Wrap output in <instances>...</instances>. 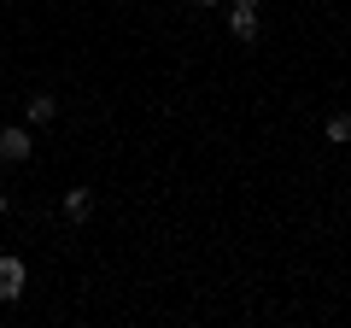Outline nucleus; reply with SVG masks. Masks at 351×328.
I'll return each instance as SVG.
<instances>
[{
  "label": "nucleus",
  "instance_id": "nucleus-1",
  "mask_svg": "<svg viewBox=\"0 0 351 328\" xmlns=\"http://www.w3.org/2000/svg\"><path fill=\"white\" fill-rule=\"evenodd\" d=\"M29 152H36V141H29V129H12V124L0 129V159H6V164H24Z\"/></svg>",
  "mask_w": 351,
  "mask_h": 328
},
{
  "label": "nucleus",
  "instance_id": "nucleus-2",
  "mask_svg": "<svg viewBox=\"0 0 351 328\" xmlns=\"http://www.w3.org/2000/svg\"><path fill=\"white\" fill-rule=\"evenodd\" d=\"M24 293V258L0 253V299H18Z\"/></svg>",
  "mask_w": 351,
  "mask_h": 328
},
{
  "label": "nucleus",
  "instance_id": "nucleus-3",
  "mask_svg": "<svg viewBox=\"0 0 351 328\" xmlns=\"http://www.w3.org/2000/svg\"><path fill=\"white\" fill-rule=\"evenodd\" d=\"M228 30H234L240 41H258V6H234V12H228Z\"/></svg>",
  "mask_w": 351,
  "mask_h": 328
},
{
  "label": "nucleus",
  "instance_id": "nucleus-4",
  "mask_svg": "<svg viewBox=\"0 0 351 328\" xmlns=\"http://www.w3.org/2000/svg\"><path fill=\"white\" fill-rule=\"evenodd\" d=\"M29 124H53V117H59V100H53V94H29Z\"/></svg>",
  "mask_w": 351,
  "mask_h": 328
},
{
  "label": "nucleus",
  "instance_id": "nucleus-5",
  "mask_svg": "<svg viewBox=\"0 0 351 328\" xmlns=\"http://www.w3.org/2000/svg\"><path fill=\"white\" fill-rule=\"evenodd\" d=\"M88 211H94V194H88V188H71V194H64V217H71V223H82Z\"/></svg>",
  "mask_w": 351,
  "mask_h": 328
},
{
  "label": "nucleus",
  "instance_id": "nucleus-6",
  "mask_svg": "<svg viewBox=\"0 0 351 328\" xmlns=\"http://www.w3.org/2000/svg\"><path fill=\"white\" fill-rule=\"evenodd\" d=\"M322 135L334 141V147H346V141H351V112H334V117L322 124Z\"/></svg>",
  "mask_w": 351,
  "mask_h": 328
},
{
  "label": "nucleus",
  "instance_id": "nucleus-7",
  "mask_svg": "<svg viewBox=\"0 0 351 328\" xmlns=\"http://www.w3.org/2000/svg\"><path fill=\"white\" fill-rule=\"evenodd\" d=\"M234 6H263V0H234Z\"/></svg>",
  "mask_w": 351,
  "mask_h": 328
},
{
  "label": "nucleus",
  "instance_id": "nucleus-8",
  "mask_svg": "<svg viewBox=\"0 0 351 328\" xmlns=\"http://www.w3.org/2000/svg\"><path fill=\"white\" fill-rule=\"evenodd\" d=\"M0 211H6V188H0Z\"/></svg>",
  "mask_w": 351,
  "mask_h": 328
},
{
  "label": "nucleus",
  "instance_id": "nucleus-9",
  "mask_svg": "<svg viewBox=\"0 0 351 328\" xmlns=\"http://www.w3.org/2000/svg\"><path fill=\"white\" fill-rule=\"evenodd\" d=\"M199 6H217V0H199Z\"/></svg>",
  "mask_w": 351,
  "mask_h": 328
}]
</instances>
